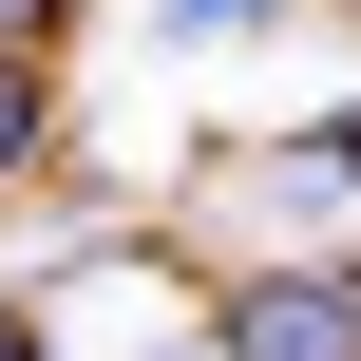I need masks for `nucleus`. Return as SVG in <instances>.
<instances>
[{
    "label": "nucleus",
    "mask_w": 361,
    "mask_h": 361,
    "mask_svg": "<svg viewBox=\"0 0 361 361\" xmlns=\"http://www.w3.org/2000/svg\"><path fill=\"white\" fill-rule=\"evenodd\" d=\"M38 38H76V0H0V57H38Z\"/></svg>",
    "instance_id": "3"
},
{
    "label": "nucleus",
    "mask_w": 361,
    "mask_h": 361,
    "mask_svg": "<svg viewBox=\"0 0 361 361\" xmlns=\"http://www.w3.org/2000/svg\"><path fill=\"white\" fill-rule=\"evenodd\" d=\"M305 171H361V114H324V133H305Z\"/></svg>",
    "instance_id": "5"
},
{
    "label": "nucleus",
    "mask_w": 361,
    "mask_h": 361,
    "mask_svg": "<svg viewBox=\"0 0 361 361\" xmlns=\"http://www.w3.org/2000/svg\"><path fill=\"white\" fill-rule=\"evenodd\" d=\"M38 152H57V76H38V57H0V190H19Z\"/></svg>",
    "instance_id": "2"
},
{
    "label": "nucleus",
    "mask_w": 361,
    "mask_h": 361,
    "mask_svg": "<svg viewBox=\"0 0 361 361\" xmlns=\"http://www.w3.org/2000/svg\"><path fill=\"white\" fill-rule=\"evenodd\" d=\"M209 361H361V267H247L209 305Z\"/></svg>",
    "instance_id": "1"
},
{
    "label": "nucleus",
    "mask_w": 361,
    "mask_h": 361,
    "mask_svg": "<svg viewBox=\"0 0 361 361\" xmlns=\"http://www.w3.org/2000/svg\"><path fill=\"white\" fill-rule=\"evenodd\" d=\"M0 361H38V305H0Z\"/></svg>",
    "instance_id": "6"
},
{
    "label": "nucleus",
    "mask_w": 361,
    "mask_h": 361,
    "mask_svg": "<svg viewBox=\"0 0 361 361\" xmlns=\"http://www.w3.org/2000/svg\"><path fill=\"white\" fill-rule=\"evenodd\" d=\"M228 19H267V0H171V38H228Z\"/></svg>",
    "instance_id": "4"
}]
</instances>
